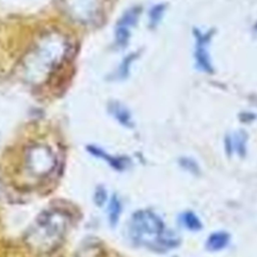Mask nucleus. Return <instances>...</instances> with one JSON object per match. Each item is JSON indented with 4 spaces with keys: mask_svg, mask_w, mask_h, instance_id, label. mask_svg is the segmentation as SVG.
Listing matches in <instances>:
<instances>
[{
    "mask_svg": "<svg viewBox=\"0 0 257 257\" xmlns=\"http://www.w3.org/2000/svg\"><path fill=\"white\" fill-rule=\"evenodd\" d=\"M131 236L135 242L153 249H163L172 245V241L166 238L162 220L147 210L134 214L131 221Z\"/></svg>",
    "mask_w": 257,
    "mask_h": 257,
    "instance_id": "obj_2",
    "label": "nucleus"
},
{
    "mask_svg": "<svg viewBox=\"0 0 257 257\" xmlns=\"http://www.w3.org/2000/svg\"><path fill=\"white\" fill-rule=\"evenodd\" d=\"M67 228V216L61 211H46L38 216L28 234V241L38 250L46 251L56 247Z\"/></svg>",
    "mask_w": 257,
    "mask_h": 257,
    "instance_id": "obj_1",
    "label": "nucleus"
},
{
    "mask_svg": "<svg viewBox=\"0 0 257 257\" xmlns=\"http://www.w3.org/2000/svg\"><path fill=\"white\" fill-rule=\"evenodd\" d=\"M134 58H135V55L132 54V55H128L125 59H123V62L121 63V65H120V67H119V69H118V72H117L118 76H119L121 79L127 76L128 70H130L128 67H130L131 61L134 60Z\"/></svg>",
    "mask_w": 257,
    "mask_h": 257,
    "instance_id": "obj_12",
    "label": "nucleus"
},
{
    "mask_svg": "<svg viewBox=\"0 0 257 257\" xmlns=\"http://www.w3.org/2000/svg\"><path fill=\"white\" fill-rule=\"evenodd\" d=\"M181 164L187 169L190 170L191 172H195L198 171V166L196 165V163L194 161H192L191 159H183L181 161Z\"/></svg>",
    "mask_w": 257,
    "mask_h": 257,
    "instance_id": "obj_13",
    "label": "nucleus"
},
{
    "mask_svg": "<svg viewBox=\"0 0 257 257\" xmlns=\"http://www.w3.org/2000/svg\"><path fill=\"white\" fill-rule=\"evenodd\" d=\"M140 11H141V8L139 7H134V8H131L130 10L125 11L123 13V15L121 16V18L118 20L117 24L118 25H122V26H125V27H130V26H133L136 24V22L138 21V17H139V14H140Z\"/></svg>",
    "mask_w": 257,
    "mask_h": 257,
    "instance_id": "obj_7",
    "label": "nucleus"
},
{
    "mask_svg": "<svg viewBox=\"0 0 257 257\" xmlns=\"http://www.w3.org/2000/svg\"><path fill=\"white\" fill-rule=\"evenodd\" d=\"M183 220H184V224L186 225V227H188L189 229H192V230H196V229H199L201 227V223H200V220L198 219V217L189 212V213H186L183 217Z\"/></svg>",
    "mask_w": 257,
    "mask_h": 257,
    "instance_id": "obj_11",
    "label": "nucleus"
},
{
    "mask_svg": "<svg viewBox=\"0 0 257 257\" xmlns=\"http://www.w3.org/2000/svg\"><path fill=\"white\" fill-rule=\"evenodd\" d=\"M27 163L32 173L43 176L53 170L54 158L49 149L42 146H37L30 150Z\"/></svg>",
    "mask_w": 257,
    "mask_h": 257,
    "instance_id": "obj_3",
    "label": "nucleus"
},
{
    "mask_svg": "<svg viewBox=\"0 0 257 257\" xmlns=\"http://www.w3.org/2000/svg\"><path fill=\"white\" fill-rule=\"evenodd\" d=\"M119 213H120L119 201L115 196H113L110 199L109 206H108V217H109V223L111 224V226H114L117 223Z\"/></svg>",
    "mask_w": 257,
    "mask_h": 257,
    "instance_id": "obj_8",
    "label": "nucleus"
},
{
    "mask_svg": "<svg viewBox=\"0 0 257 257\" xmlns=\"http://www.w3.org/2000/svg\"><path fill=\"white\" fill-rule=\"evenodd\" d=\"M130 39V30L127 27L118 25L115 28V41L117 46L124 47L126 46Z\"/></svg>",
    "mask_w": 257,
    "mask_h": 257,
    "instance_id": "obj_9",
    "label": "nucleus"
},
{
    "mask_svg": "<svg viewBox=\"0 0 257 257\" xmlns=\"http://www.w3.org/2000/svg\"><path fill=\"white\" fill-rule=\"evenodd\" d=\"M229 242V236L225 232H215L209 238L207 242L208 248L211 250H221Z\"/></svg>",
    "mask_w": 257,
    "mask_h": 257,
    "instance_id": "obj_6",
    "label": "nucleus"
},
{
    "mask_svg": "<svg viewBox=\"0 0 257 257\" xmlns=\"http://www.w3.org/2000/svg\"><path fill=\"white\" fill-rule=\"evenodd\" d=\"M110 113L124 126H132V116L128 109L123 106L120 102H110L109 104Z\"/></svg>",
    "mask_w": 257,
    "mask_h": 257,
    "instance_id": "obj_5",
    "label": "nucleus"
},
{
    "mask_svg": "<svg viewBox=\"0 0 257 257\" xmlns=\"http://www.w3.org/2000/svg\"><path fill=\"white\" fill-rule=\"evenodd\" d=\"M198 39V47L195 53V57H196V61L198 66L207 72H211L212 71V65H211V61L209 58V55L207 53V50L205 48V44L208 42V39L210 38L209 34L203 35L202 33H199L197 36Z\"/></svg>",
    "mask_w": 257,
    "mask_h": 257,
    "instance_id": "obj_4",
    "label": "nucleus"
},
{
    "mask_svg": "<svg viewBox=\"0 0 257 257\" xmlns=\"http://www.w3.org/2000/svg\"><path fill=\"white\" fill-rule=\"evenodd\" d=\"M165 11V5L164 4H158L156 6H154L151 11H150V20H151V24L154 26L156 25L160 19L162 18L163 14Z\"/></svg>",
    "mask_w": 257,
    "mask_h": 257,
    "instance_id": "obj_10",
    "label": "nucleus"
}]
</instances>
